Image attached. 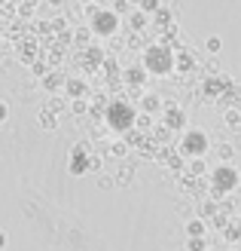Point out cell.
I'll list each match as a JSON object with an SVG mask.
<instances>
[{
    "label": "cell",
    "mask_w": 241,
    "mask_h": 251,
    "mask_svg": "<svg viewBox=\"0 0 241 251\" xmlns=\"http://www.w3.org/2000/svg\"><path fill=\"white\" fill-rule=\"evenodd\" d=\"M180 147H183V153L201 156V153L208 150V138H205V132H201V129H193V132H186V135H183Z\"/></svg>",
    "instance_id": "obj_1"
},
{
    "label": "cell",
    "mask_w": 241,
    "mask_h": 251,
    "mask_svg": "<svg viewBox=\"0 0 241 251\" xmlns=\"http://www.w3.org/2000/svg\"><path fill=\"white\" fill-rule=\"evenodd\" d=\"M92 16H95L92 19V31L101 34V37H110L113 28H116V16H113V12H104V9H95Z\"/></svg>",
    "instance_id": "obj_2"
},
{
    "label": "cell",
    "mask_w": 241,
    "mask_h": 251,
    "mask_svg": "<svg viewBox=\"0 0 241 251\" xmlns=\"http://www.w3.org/2000/svg\"><path fill=\"white\" fill-rule=\"evenodd\" d=\"M214 181H217L223 190H229V187H235V181H238V175L232 172V169H226V166H220L217 172H214Z\"/></svg>",
    "instance_id": "obj_3"
},
{
    "label": "cell",
    "mask_w": 241,
    "mask_h": 251,
    "mask_svg": "<svg viewBox=\"0 0 241 251\" xmlns=\"http://www.w3.org/2000/svg\"><path fill=\"white\" fill-rule=\"evenodd\" d=\"M37 123H40L46 132H55V129H58V114H55V110H40Z\"/></svg>",
    "instance_id": "obj_4"
},
{
    "label": "cell",
    "mask_w": 241,
    "mask_h": 251,
    "mask_svg": "<svg viewBox=\"0 0 241 251\" xmlns=\"http://www.w3.org/2000/svg\"><path fill=\"white\" fill-rule=\"evenodd\" d=\"M186 236H205V221H201V218L186 221Z\"/></svg>",
    "instance_id": "obj_5"
},
{
    "label": "cell",
    "mask_w": 241,
    "mask_h": 251,
    "mask_svg": "<svg viewBox=\"0 0 241 251\" xmlns=\"http://www.w3.org/2000/svg\"><path fill=\"white\" fill-rule=\"evenodd\" d=\"M208 242H205V236H189V242H186V251H205Z\"/></svg>",
    "instance_id": "obj_6"
},
{
    "label": "cell",
    "mask_w": 241,
    "mask_h": 251,
    "mask_svg": "<svg viewBox=\"0 0 241 251\" xmlns=\"http://www.w3.org/2000/svg\"><path fill=\"white\" fill-rule=\"evenodd\" d=\"M205 49H208L211 55H217L220 49H223V40H220V37H208V40H205Z\"/></svg>",
    "instance_id": "obj_7"
},
{
    "label": "cell",
    "mask_w": 241,
    "mask_h": 251,
    "mask_svg": "<svg viewBox=\"0 0 241 251\" xmlns=\"http://www.w3.org/2000/svg\"><path fill=\"white\" fill-rule=\"evenodd\" d=\"M98 187H101V190H113V187H116V175H101Z\"/></svg>",
    "instance_id": "obj_8"
},
{
    "label": "cell",
    "mask_w": 241,
    "mask_h": 251,
    "mask_svg": "<svg viewBox=\"0 0 241 251\" xmlns=\"http://www.w3.org/2000/svg\"><path fill=\"white\" fill-rule=\"evenodd\" d=\"M134 178V172H131V166H122L119 172H116V184H122L125 187V181H131Z\"/></svg>",
    "instance_id": "obj_9"
},
{
    "label": "cell",
    "mask_w": 241,
    "mask_h": 251,
    "mask_svg": "<svg viewBox=\"0 0 241 251\" xmlns=\"http://www.w3.org/2000/svg\"><path fill=\"white\" fill-rule=\"evenodd\" d=\"M217 156L220 159H229L232 156V144H217Z\"/></svg>",
    "instance_id": "obj_10"
},
{
    "label": "cell",
    "mask_w": 241,
    "mask_h": 251,
    "mask_svg": "<svg viewBox=\"0 0 241 251\" xmlns=\"http://www.w3.org/2000/svg\"><path fill=\"white\" fill-rule=\"evenodd\" d=\"M189 169H193L196 175H205V162H201V159L196 156V159H193V166H189Z\"/></svg>",
    "instance_id": "obj_11"
},
{
    "label": "cell",
    "mask_w": 241,
    "mask_h": 251,
    "mask_svg": "<svg viewBox=\"0 0 241 251\" xmlns=\"http://www.w3.org/2000/svg\"><path fill=\"white\" fill-rule=\"evenodd\" d=\"M6 120H9V104L0 101V123H6Z\"/></svg>",
    "instance_id": "obj_12"
},
{
    "label": "cell",
    "mask_w": 241,
    "mask_h": 251,
    "mask_svg": "<svg viewBox=\"0 0 241 251\" xmlns=\"http://www.w3.org/2000/svg\"><path fill=\"white\" fill-rule=\"evenodd\" d=\"M73 114H77V117L86 114V101H73Z\"/></svg>",
    "instance_id": "obj_13"
},
{
    "label": "cell",
    "mask_w": 241,
    "mask_h": 251,
    "mask_svg": "<svg viewBox=\"0 0 241 251\" xmlns=\"http://www.w3.org/2000/svg\"><path fill=\"white\" fill-rule=\"evenodd\" d=\"M0 248H6V233L0 230Z\"/></svg>",
    "instance_id": "obj_14"
},
{
    "label": "cell",
    "mask_w": 241,
    "mask_h": 251,
    "mask_svg": "<svg viewBox=\"0 0 241 251\" xmlns=\"http://www.w3.org/2000/svg\"><path fill=\"white\" fill-rule=\"evenodd\" d=\"M229 251H235V248H229Z\"/></svg>",
    "instance_id": "obj_15"
}]
</instances>
